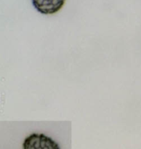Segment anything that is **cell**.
I'll list each match as a JSON object with an SVG mask.
<instances>
[{
	"instance_id": "obj_1",
	"label": "cell",
	"mask_w": 141,
	"mask_h": 149,
	"mask_svg": "<svg viewBox=\"0 0 141 149\" xmlns=\"http://www.w3.org/2000/svg\"><path fill=\"white\" fill-rule=\"evenodd\" d=\"M23 149H60L54 140L42 133H32L24 140Z\"/></svg>"
},
{
	"instance_id": "obj_2",
	"label": "cell",
	"mask_w": 141,
	"mask_h": 149,
	"mask_svg": "<svg viewBox=\"0 0 141 149\" xmlns=\"http://www.w3.org/2000/svg\"><path fill=\"white\" fill-rule=\"evenodd\" d=\"M33 7L44 15L58 13L65 4V0H31Z\"/></svg>"
}]
</instances>
